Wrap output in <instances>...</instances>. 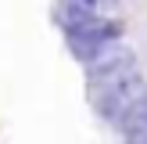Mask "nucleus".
I'll list each match as a JSON object with an SVG mask.
<instances>
[{
    "label": "nucleus",
    "instance_id": "obj_3",
    "mask_svg": "<svg viewBox=\"0 0 147 144\" xmlns=\"http://www.w3.org/2000/svg\"><path fill=\"white\" fill-rule=\"evenodd\" d=\"M86 76L93 86H115L122 79L136 76V54L126 43H108L93 61H86Z\"/></svg>",
    "mask_w": 147,
    "mask_h": 144
},
{
    "label": "nucleus",
    "instance_id": "obj_2",
    "mask_svg": "<svg viewBox=\"0 0 147 144\" xmlns=\"http://www.w3.org/2000/svg\"><path fill=\"white\" fill-rule=\"evenodd\" d=\"M65 36H68L72 58H79V61L86 65V61H93L108 43L122 40V22L119 18H93V22H86L83 29H72V33H65Z\"/></svg>",
    "mask_w": 147,
    "mask_h": 144
},
{
    "label": "nucleus",
    "instance_id": "obj_1",
    "mask_svg": "<svg viewBox=\"0 0 147 144\" xmlns=\"http://www.w3.org/2000/svg\"><path fill=\"white\" fill-rule=\"evenodd\" d=\"M147 97V79L140 76H129L115 86H93V105H97V115L108 122L119 126L122 119L129 115V108H136Z\"/></svg>",
    "mask_w": 147,
    "mask_h": 144
},
{
    "label": "nucleus",
    "instance_id": "obj_4",
    "mask_svg": "<svg viewBox=\"0 0 147 144\" xmlns=\"http://www.w3.org/2000/svg\"><path fill=\"white\" fill-rule=\"evenodd\" d=\"M119 130L129 144H147V97L136 108H129V115L119 122Z\"/></svg>",
    "mask_w": 147,
    "mask_h": 144
}]
</instances>
